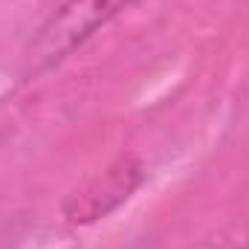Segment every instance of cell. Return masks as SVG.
Listing matches in <instances>:
<instances>
[{"label": "cell", "instance_id": "obj_1", "mask_svg": "<svg viewBox=\"0 0 249 249\" xmlns=\"http://www.w3.org/2000/svg\"><path fill=\"white\" fill-rule=\"evenodd\" d=\"M133 3L136 0H64L26 44L20 55V75L38 78L50 72Z\"/></svg>", "mask_w": 249, "mask_h": 249}, {"label": "cell", "instance_id": "obj_2", "mask_svg": "<svg viewBox=\"0 0 249 249\" xmlns=\"http://www.w3.org/2000/svg\"><path fill=\"white\" fill-rule=\"evenodd\" d=\"M142 183H145V165L133 154H122L64 197V220L72 226H90L96 220H105L110 212L127 203Z\"/></svg>", "mask_w": 249, "mask_h": 249}]
</instances>
